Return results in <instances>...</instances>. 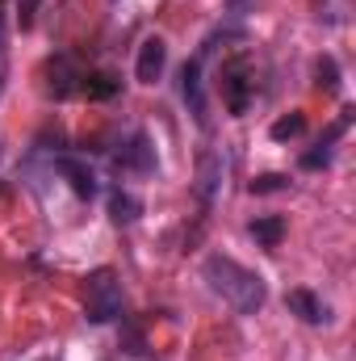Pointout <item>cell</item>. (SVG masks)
I'll return each mask as SVG.
<instances>
[{"label": "cell", "instance_id": "cell-1", "mask_svg": "<svg viewBox=\"0 0 356 361\" xmlns=\"http://www.w3.org/2000/svg\"><path fill=\"white\" fill-rule=\"evenodd\" d=\"M201 277H205L210 290H214L222 302H231L239 315H256V311L265 307V298H268L265 277L252 273V269H243V265L231 261V257H205Z\"/></svg>", "mask_w": 356, "mask_h": 361}, {"label": "cell", "instance_id": "cell-2", "mask_svg": "<svg viewBox=\"0 0 356 361\" xmlns=\"http://www.w3.org/2000/svg\"><path fill=\"white\" fill-rule=\"evenodd\" d=\"M84 315L92 324H109L122 315V286L113 269H92L84 281Z\"/></svg>", "mask_w": 356, "mask_h": 361}, {"label": "cell", "instance_id": "cell-3", "mask_svg": "<svg viewBox=\"0 0 356 361\" xmlns=\"http://www.w3.org/2000/svg\"><path fill=\"white\" fill-rule=\"evenodd\" d=\"M218 92H222V105H227L235 118H243V114L252 109V101H256V72H252V63H248L243 55L231 59V63H222Z\"/></svg>", "mask_w": 356, "mask_h": 361}, {"label": "cell", "instance_id": "cell-4", "mask_svg": "<svg viewBox=\"0 0 356 361\" xmlns=\"http://www.w3.org/2000/svg\"><path fill=\"white\" fill-rule=\"evenodd\" d=\"M113 169H122V173H155V147H151V139L143 135V130H134V135H126L122 143H117V152H113Z\"/></svg>", "mask_w": 356, "mask_h": 361}, {"label": "cell", "instance_id": "cell-5", "mask_svg": "<svg viewBox=\"0 0 356 361\" xmlns=\"http://www.w3.org/2000/svg\"><path fill=\"white\" fill-rule=\"evenodd\" d=\"M222 177H227V160H222V152H205V156L197 160V180H193L201 206H214V202L222 197V185H227Z\"/></svg>", "mask_w": 356, "mask_h": 361}, {"label": "cell", "instance_id": "cell-6", "mask_svg": "<svg viewBox=\"0 0 356 361\" xmlns=\"http://www.w3.org/2000/svg\"><path fill=\"white\" fill-rule=\"evenodd\" d=\"M180 92H184V105L197 118V126H210V118H205V92H201V55L180 68Z\"/></svg>", "mask_w": 356, "mask_h": 361}, {"label": "cell", "instance_id": "cell-7", "mask_svg": "<svg viewBox=\"0 0 356 361\" xmlns=\"http://www.w3.org/2000/svg\"><path fill=\"white\" fill-rule=\"evenodd\" d=\"M46 76H51V80H46V92L59 97V101L72 97V92H80V80H84V72H80L68 55H55V59L46 63Z\"/></svg>", "mask_w": 356, "mask_h": 361}, {"label": "cell", "instance_id": "cell-8", "mask_svg": "<svg viewBox=\"0 0 356 361\" xmlns=\"http://www.w3.org/2000/svg\"><path fill=\"white\" fill-rule=\"evenodd\" d=\"M164 63H168V47H164V38H147V42L139 47L134 76H139L143 85H155V80H160V72H164Z\"/></svg>", "mask_w": 356, "mask_h": 361}, {"label": "cell", "instance_id": "cell-9", "mask_svg": "<svg viewBox=\"0 0 356 361\" xmlns=\"http://www.w3.org/2000/svg\"><path fill=\"white\" fill-rule=\"evenodd\" d=\"M55 173H59V177H68V185H72V193H76V197H84V202L96 197V177H92V169L84 164V160L59 156V160H55Z\"/></svg>", "mask_w": 356, "mask_h": 361}, {"label": "cell", "instance_id": "cell-10", "mask_svg": "<svg viewBox=\"0 0 356 361\" xmlns=\"http://www.w3.org/2000/svg\"><path fill=\"white\" fill-rule=\"evenodd\" d=\"M285 307H289V315H298L302 324H327L331 315H327V302L319 298V294H310V290H289L285 294Z\"/></svg>", "mask_w": 356, "mask_h": 361}, {"label": "cell", "instance_id": "cell-11", "mask_svg": "<svg viewBox=\"0 0 356 361\" xmlns=\"http://www.w3.org/2000/svg\"><path fill=\"white\" fill-rule=\"evenodd\" d=\"M344 130H348V114H344V118H340V122H336L319 143H314V152H306V156H302V169H327V164H331V143H336Z\"/></svg>", "mask_w": 356, "mask_h": 361}, {"label": "cell", "instance_id": "cell-12", "mask_svg": "<svg viewBox=\"0 0 356 361\" xmlns=\"http://www.w3.org/2000/svg\"><path fill=\"white\" fill-rule=\"evenodd\" d=\"M139 214H143V202H139L134 193H126V189H113V193H109V219H113L117 227H130Z\"/></svg>", "mask_w": 356, "mask_h": 361}, {"label": "cell", "instance_id": "cell-13", "mask_svg": "<svg viewBox=\"0 0 356 361\" xmlns=\"http://www.w3.org/2000/svg\"><path fill=\"white\" fill-rule=\"evenodd\" d=\"M252 240L265 244V248H276V244L285 240V219H281V214H265V219H256V223H252Z\"/></svg>", "mask_w": 356, "mask_h": 361}, {"label": "cell", "instance_id": "cell-14", "mask_svg": "<svg viewBox=\"0 0 356 361\" xmlns=\"http://www.w3.org/2000/svg\"><path fill=\"white\" fill-rule=\"evenodd\" d=\"M117 89H122V85H117L109 72H96V76H84V80H80V92H84L89 101H109Z\"/></svg>", "mask_w": 356, "mask_h": 361}, {"label": "cell", "instance_id": "cell-15", "mask_svg": "<svg viewBox=\"0 0 356 361\" xmlns=\"http://www.w3.org/2000/svg\"><path fill=\"white\" fill-rule=\"evenodd\" d=\"M302 130H306V118H302V114H298V109H293V114H285V118H276V122H272V130H268V135H272V139H276V143H289V139H298V135H302Z\"/></svg>", "mask_w": 356, "mask_h": 361}, {"label": "cell", "instance_id": "cell-16", "mask_svg": "<svg viewBox=\"0 0 356 361\" xmlns=\"http://www.w3.org/2000/svg\"><path fill=\"white\" fill-rule=\"evenodd\" d=\"M314 76H319V89L340 92V68H336V59H331V55H323V59L314 63Z\"/></svg>", "mask_w": 356, "mask_h": 361}, {"label": "cell", "instance_id": "cell-17", "mask_svg": "<svg viewBox=\"0 0 356 361\" xmlns=\"http://www.w3.org/2000/svg\"><path fill=\"white\" fill-rule=\"evenodd\" d=\"M319 17L327 25H344L348 21V0H319Z\"/></svg>", "mask_w": 356, "mask_h": 361}, {"label": "cell", "instance_id": "cell-18", "mask_svg": "<svg viewBox=\"0 0 356 361\" xmlns=\"http://www.w3.org/2000/svg\"><path fill=\"white\" fill-rule=\"evenodd\" d=\"M281 189H289V180L281 173H265V177L252 180V193H281Z\"/></svg>", "mask_w": 356, "mask_h": 361}, {"label": "cell", "instance_id": "cell-19", "mask_svg": "<svg viewBox=\"0 0 356 361\" xmlns=\"http://www.w3.org/2000/svg\"><path fill=\"white\" fill-rule=\"evenodd\" d=\"M38 4H42V0H17V21H21V30H30V25H34Z\"/></svg>", "mask_w": 356, "mask_h": 361}, {"label": "cell", "instance_id": "cell-20", "mask_svg": "<svg viewBox=\"0 0 356 361\" xmlns=\"http://www.w3.org/2000/svg\"><path fill=\"white\" fill-rule=\"evenodd\" d=\"M235 4H243V0H235Z\"/></svg>", "mask_w": 356, "mask_h": 361}]
</instances>
